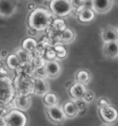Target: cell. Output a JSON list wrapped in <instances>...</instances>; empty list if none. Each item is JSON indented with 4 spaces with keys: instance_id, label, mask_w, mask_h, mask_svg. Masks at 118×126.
I'll list each match as a JSON object with an SVG mask.
<instances>
[{
    "instance_id": "5b68a950",
    "label": "cell",
    "mask_w": 118,
    "mask_h": 126,
    "mask_svg": "<svg viewBox=\"0 0 118 126\" xmlns=\"http://www.w3.org/2000/svg\"><path fill=\"white\" fill-rule=\"evenodd\" d=\"M99 114L101 119L103 121L104 123H113L118 119V111L117 110L109 105H105L102 107H99Z\"/></svg>"
},
{
    "instance_id": "e0dca14e",
    "label": "cell",
    "mask_w": 118,
    "mask_h": 126,
    "mask_svg": "<svg viewBox=\"0 0 118 126\" xmlns=\"http://www.w3.org/2000/svg\"><path fill=\"white\" fill-rule=\"evenodd\" d=\"M37 46H38V43H37V41L33 38H31V37H29V38L25 39L24 41L22 42V49L26 51V52H28L29 53H32V52H34L35 50L37 49Z\"/></svg>"
},
{
    "instance_id": "7c38bea8",
    "label": "cell",
    "mask_w": 118,
    "mask_h": 126,
    "mask_svg": "<svg viewBox=\"0 0 118 126\" xmlns=\"http://www.w3.org/2000/svg\"><path fill=\"white\" fill-rule=\"evenodd\" d=\"M96 12L92 8H81L78 11V18L81 23L91 22L95 18Z\"/></svg>"
},
{
    "instance_id": "3957f363",
    "label": "cell",
    "mask_w": 118,
    "mask_h": 126,
    "mask_svg": "<svg viewBox=\"0 0 118 126\" xmlns=\"http://www.w3.org/2000/svg\"><path fill=\"white\" fill-rule=\"evenodd\" d=\"M50 11L58 17H66L74 10L70 0H51L49 4Z\"/></svg>"
},
{
    "instance_id": "9c48e42d",
    "label": "cell",
    "mask_w": 118,
    "mask_h": 126,
    "mask_svg": "<svg viewBox=\"0 0 118 126\" xmlns=\"http://www.w3.org/2000/svg\"><path fill=\"white\" fill-rule=\"evenodd\" d=\"M44 70L47 77L56 78L61 73V64L55 59L49 60L45 63Z\"/></svg>"
},
{
    "instance_id": "d6986e66",
    "label": "cell",
    "mask_w": 118,
    "mask_h": 126,
    "mask_svg": "<svg viewBox=\"0 0 118 126\" xmlns=\"http://www.w3.org/2000/svg\"><path fill=\"white\" fill-rule=\"evenodd\" d=\"M20 60L19 58V56L16 53L9 54L7 58V65L10 70H15L20 64Z\"/></svg>"
},
{
    "instance_id": "7a4b0ae2",
    "label": "cell",
    "mask_w": 118,
    "mask_h": 126,
    "mask_svg": "<svg viewBox=\"0 0 118 126\" xmlns=\"http://www.w3.org/2000/svg\"><path fill=\"white\" fill-rule=\"evenodd\" d=\"M15 89L10 78L0 77V104H7L14 98Z\"/></svg>"
},
{
    "instance_id": "f1b7e54d",
    "label": "cell",
    "mask_w": 118,
    "mask_h": 126,
    "mask_svg": "<svg viewBox=\"0 0 118 126\" xmlns=\"http://www.w3.org/2000/svg\"><path fill=\"white\" fill-rule=\"evenodd\" d=\"M117 2H118V0H117Z\"/></svg>"
},
{
    "instance_id": "d4e9b609",
    "label": "cell",
    "mask_w": 118,
    "mask_h": 126,
    "mask_svg": "<svg viewBox=\"0 0 118 126\" xmlns=\"http://www.w3.org/2000/svg\"><path fill=\"white\" fill-rule=\"evenodd\" d=\"M70 3L73 7L74 10H79L81 6H82V3H83V0H70Z\"/></svg>"
},
{
    "instance_id": "4fadbf2b",
    "label": "cell",
    "mask_w": 118,
    "mask_h": 126,
    "mask_svg": "<svg viewBox=\"0 0 118 126\" xmlns=\"http://www.w3.org/2000/svg\"><path fill=\"white\" fill-rule=\"evenodd\" d=\"M113 0H93V9L96 13L102 14L110 10Z\"/></svg>"
},
{
    "instance_id": "ba28073f",
    "label": "cell",
    "mask_w": 118,
    "mask_h": 126,
    "mask_svg": "<svg viewBox=\"0 0 118 126\" xmlns=\"http://www.w3.org/2000/svg\"><path fill=\"white\" fill-rule=\"evenodd\" d=\"M32 89L36 95L38 96H44L47 92H49L48 82L42 77H35L32 81Z\"/></svg>"
},
{
    "instance_id": "6da1fadb",
    "label": "cell",
    "mask_w": 118,
    "mask_h": 126,
    "mask_svg": "<svg viewBox=\"0 0 118 126\" xmlns=\"http://www.w3.org/2000/svg\"><path fill=\"white\" fill-rule=\"evenodd\" d=\"M52 23V12L42 7H37L31 11L29 16V27L37 32H43Z\"/></svg>"
},
{
    "instance_id": "52a82bcc",
    "label": "cell",
    "mask_w": 118,
    "mask_h": 126,
    "mask_svg": "<svg viewBox=\"0 0 118 126\" xmlns=\"http://www.w3.org/2000/svg\"><path fill=\"white\" fill-rule=\"evenodd\" d=\"M18 0H0V17L8 18L17 10Z\"/></svg>"
},
{
    "instance_id": "603a6c76",
    "label": "cell",
    "mask_w": 118,
    "mask_h": 126,
    "mask_svg": "<svg viewBox=\"0 0 118 126\" xmlns=\"http://www.w3.org/2000/svg\"><path fill=\"white\" fill-rule=\"evenodd\" d=\"M52 25H53V27H54V29H56V31H59V32H62L64 29L66 28L65 21L63 20V19H61V18L55 19L54 22L52 23Z\"/></svg>"
},
{
    "instance_id": "9a60e30c",
    "label": "cell",
    "mask_w": 118,
    "mask_h": 126,
    "mask_svg": "<svg viewBox=\"0 0 118 126\" xmlns=\"http://www.w3.org/2000/svg\"><path fill=\"white\" fill-rule=\"evenodd\" d=\"M15 106L20 110H25L31 106V98L27 94H20L15 98Z\"/></svg>"
},
{
    "instance_id": "83f0119b",
    "label": "cell",
    "mask_w": 118,
    "mask_h": 126,
    "mask_svg": "<svg viewBox=\"0 0 118 126\" xmlns=\"http://www.w3.org/2000/svg\"><path fill=\"white\" fill-rule=\"evenodd\" d=\"M97 104H98V107H102V106H105V105H109L110 102L108 101L106 98H101L97 101Z\"/></svg>"
},
{
    "instance_id": "ac0fdd59",
    "label": "cell",
    "mask_w": 118,
    "mask_h": 126,
    "mask_svg": "<svg viewBox=\"0 0 118 126\" xmlns=\"http://www.w3.org/2000/svg\"><path fill=\"white\" fill-rule=\"evenodd\" d=\"M90 78H91V76H90V72L85 69L79 70L76 74V80L82 84L87 85L88 83H90Z\"/></svg>"
},
{
    "instance_id": "484cf974",
    "label": "cell",
    "mask_w": 118,
    "mask_h": 126,
    "mask_svg": "<svg viewBox=\"0 0 118 126\" xmlns=\"http://www.w3.org/2000/svg\"><path fill=\"white\" fill-rule=\"evenodd\" d=\"M81 8H92L93 9V0H83L82 6L79 9H81Z\"/></svg>"
},
{
    "instance_id": "7402d4cb",
    "label": "cell",
    "mask_w": 118,
    "mask_h": 126,
    "mask_svg": "<svg viewBox=\"0 0 118 126\" xmlns=\"http://www.w3.org/2000/svg\"><path fill=\"white\" fill-rule=\"evenodd\" d=\"M55 51L56 53V57L58 58H65L67 54V51L62 44H57L55 46Z\"/></svg>"
},
{
    "instance_id": "44dd1931",
    "label": "cell",
    "mask_w": 118,
    "mask_h": 126,
    "mask_svg": "<svg viewBox=\"0 0 118 126\" xmlns=\"http://www.w3.org/2000/svg\"><path fill=\"white\" fill-rule=\"evenodd\" d=\"M43 103L45 104L46 107L57 105V103H58V98H57V96L55 93L47 92L43 96Z\"/></svg>"
},
{
    "instance_id": "cb8c5ba5",
    "label": "cell",
    "mask_w": 118,
    "mask_h": 126,
    "mask_svg": "<svg viewBox=\"0 0 118 126\" xmlns=\"http://www.w3.org/2000/svg\"><path fill=\"white\" fill-rule=\"evenodd\" d=\"M95 98V95L94 93L92 92L91 90H86V92L84 93L83 97H82V99H83L84 101L86 102V103H89V102H91L92 100L94 99Z\"/></svg>"
},
{
    "instance_id": "5bb4252c",
    "label": "cell",
    "mask_w": 118,
    "mask_h": 126,
    "mask_svg": "<svg viewBox=\"0 0 118 126\" xmlns=\"http://www.w3.org/2000/svg\"><path fill=\"white\" fill-rule=\"evenodd\" d=\"M101 39L103 42L118 41V30L113 27H106L101 31Z\"/></svg>"
},
{
    "instance_id": "4316f807",
    "label": "cell",
    "mask_w": 118,
    "mask_h": 126,
    "mask_svg": "<svg viewBox=\"0 0 118 126\" xmlns=\"http://www.w3.org/2000/svg\"><path fill=\"white\" fill-rule=\"evenodd\" d=\"M46 56L49 60H54L56 57V53L55 49L54 50H48L47 51V53H46Z\"/></svg>"
},
{
    "instance_id": "277c9868",
    "label": "cell",
    "mask_w": 118,
    "mask_h": 126,
    "mask_svg": "<svg viewBox=\"0 0 118 126\" xmlns=\"http://www.w3.org/2000/svg\"><path fill=\"white\" fill-rule=\"evenodd\" d=\"M3 118L7 126H25L27 123V117L20 110H13Z\"/></svg>"
},
{
    "instance_id": "8fae6325",
    "label": "cell",
    "mask_w": 118,
    "mask_h": 126,
    "mask_svg": "<svg viewBox=\"0 0 118 126\" xmlns=\"http://www.w3.org/2000/svg\"><path fill=\"white\" fill-rule=\"evenodd\" d=\"M102 53L104 56L109 58H115L118 56V41L104 42L102 47Z\"/></svg>"
},
{
    "instance_id": "2e32d148",
    "label": "cell",
    "mask_w": 118,
    "mask_h": 126,
    "mask_svg": "<svg viewBox=\"0 0 118 126\" xmlns=\"http://www.w3.org/2000/svg\"><path fill=\"white\" fill-rule=\"evenodd\" d=\"M62 108L65 114H66V118H73V117H76L79 113V108L77 106L76 102L67 101L63 105Z\"/></svg>"
},
{
    "instance_id": "ffe728a7",
    "label": "cell",
    "mask_w": 118,
    "mask_h": 126,
    "mask_svg": "<svg viewBox=\"0 0 118 126\" xmlns=\"http://www.w3.org/2000/svg\"><path fill=\"white\" fill-rule=\"evenodd\" d=\"M60 39H61V41H62L63 42H65V43L71 42L74 39H75V32H74L70 28L64 29L62 32H61Z\"/></svg>"
},
{
    "instance_id": "8992f818",
    "label": "cell",
    "mask_w": 118,
    "mask_h": 126,
    "mask_svg": "<svg viewBox=\"0 0 118 126\" xmlns=\"http://www.w3.org/2000/svg\"><path fill=\"white\" fill-rule=\"evenodd\" d=\"M46 113L50 121H52L55 123H61L65 122V120L66 119V116L63 110V108L59 107L58 105L47 107Z\"/></svg>"
},
{
    "instance_id": "30bf717a",
    "label": "cell",
    "mask_w": 118,
    "mask_h": 126,
    "mask_svg": "<svg viewBox=\"0 0 118 126\" xmlns=\"http://www.w3.org/2000/svg\"><path fill=\"white\" fill-rule=\"evenodd\" d=\"M86 90H87L86 85L77 81L76 83H74L69 88V95L70 97L73 99H75V100L76 99H80V98H82Z\"/></svg>"
}]
</instances>
